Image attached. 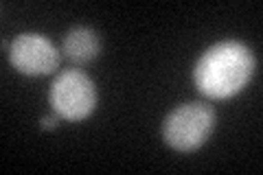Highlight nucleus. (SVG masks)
<instances>
[{
  "label": "nucleus",
  "mask_w": 263,
  "mask_h": 175,
  "mask_svg": "<svg viewBox=\"0 0 263 175\" xmlns=\"http://www.w3.org/2000/svg\"><path fill=\"white\" fill-rule=\"evenodd\" d=\"M215 129V110L209 103L193 101L178 105L162 123V138L176 151H195Z\"/></svg>",
  "instance_id": "f03ea898"
},
{
  "label": "nucleus",
  "mask_w": 263,
  "mask_h": 175,
  "mask_svg": "<svg viewBox=\"0 0 263 175\" xmlns=\"http://www.w3.org/2000/svg\"><path fill=\"white\" fill-rule=\"evenodd\" d=\"M62 53L77 66L90 64L92 60H97L99 53H101V40H99V33L95 29H90V27H72L64 35Z\"/></svg>",
  "instance_id": "39448f33"
},
{
  "label": "nucleus",
  "mask_w": 263,
  "mask_h": 175,
  "mask_svg": "<svg viewBox=\"0 0 263 175\" xmlns=\"http://www.w3.org/2000/svg\"><path fill=\"white\" fill-rule=\"evenodd\" d=\"M254 55L237 40L211 46L195 64L197 90L209 99H230L248 86L254 74Z\"/></svg>",
  "instance_id": "f257e3e1"
},
{
  "label": "nucleus",
  "mask_w": 263,
  "mask_h": 175,
  "mask_svg": "<svg viewBox=\"0 0 263 175\" xmlns=\"http://www.w3.org/2000/svg\"><path fill=\"white\" fill-rule=\"evenodd\" d=\"M62 55L40 33H22L9 46V64L20 74L27 77H42V74H53L60 68Z\"/></svg>",
  "instance_id": "20e7f679"
},
{
  "label": "nucleus",
  "mask_w": 263,
  "mask_h": 175,
  "mask_svg": "<svg viewBox=\"0 0 263 175\" xmlns=\"http://www.w3.org/2000/svg\"><path fill=\"white\" fill-rule=\"evenodd\" d=\"M48 103H51L53 112L64 121H84L97 107V86L86 72L77 68L62 70L51 86Z\"/></svg>",
  "instance_id": "7ed1b4c3"
},
{
  "label": "nucleus",
  "mask_w": 263,
  "mask_h": 175,
  "mask_svg": "<svg viewBox=\"0 0 263 175\" xmlns=\"http://www.w3.org/2000/svg\"><path fill=\"white\" fill-rule=\"evenodd\" d=\"M57 121H60V116H57V114L44 116V119L40 121V127H42V129H53V127H57Z\"/></svg>",
  "instance_id": "423d86ee"
}]
</instances>
